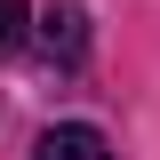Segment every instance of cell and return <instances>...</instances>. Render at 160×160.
Wrapping results in <instances>:
<instances>
[{
    "label": "cell",
    "mask_w": 160,
    "mask_h": 160,
    "mask_svg": "<svg viewBox=\"0 0 160 160\" xmlns=\"http://www.w3.org/2000/svg\"><path fill=\"white\" fill-rule=\"evenodd\" d=\"M32 160H120V152H112L104 128H88V120H56V128H40Z\"/></svg>",
    "instance_id": "obj_1"
},
{
    "label": "cell",
    "mask_w": 160,
    "mask_h": 160,
    "mask_svg": "<svg viewBox=\"0 0 160 160\" xmlns=\"http://www.w3.org/2000/svg\"><path fill=\"white\" fill-rule=\"evenodd\" d=\"M24 40V0H0V48H16Z\"/></svg>",
    "instance_id": "obj_3"
},
{
    "label": "cell",
    "mask_w": 160,
    "mask_h": 160,
    "mask_svg": "<svg viewBox=\"0 0 160 160\" xmlns=\"http://www.w3.org/2000/svg\"><path fill=\"white\" fill-rule=\"evenodd\" d=\"M40 48H48L56 64H72L80 48H88V16H80L72 0H48V8H40Z\"/></svg>",
    "instance_id": "obj_2"
}]
</instances>
